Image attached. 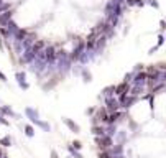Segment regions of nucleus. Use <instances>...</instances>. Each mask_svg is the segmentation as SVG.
I'll list each match as a JSON object with an SVG mask.
<instances>
[{"mask_svg":"<svg viewBox=\"0 0 166 158\" xmlns=\"http://www.w3.org/2000/svg\"><path fill=\"white\" fill-rule=\"evenodd\" d=\"M0 81H3V83H5V81H7V76H5V74H3V72H2V71H0Z\"/></svg>","mask_w":166,"mask_h":158,"instance_id":"37998d69","label":"nucleus"},{"mask_svg":"<svg viewBox=\"0 0 166 158\" xmlns=\"http://www.w3.org/2000/svg\"><path fill=\"white\" fill-rule=\"evenodd\" d=\"M145 89H147L145 86H132L130 87V96H137V97H138L141 92H145Z\"/></svg>","mask_w":166,"mask_h":158,"instance_id":"6ab92c4d","label":"nucleus"},{"mask_svg":"<svg viewBox=\"0 0 166 158\" xmlns=\"http://www.w3.org/2000/svg\"><path fill=\"white\" fill-rule=\"evenodd\" d=\"M164 40H166V35H164Z\"/></svg>","mask_w":166,"mask_h":158,"instance_id":"09e8293b","label":"nucleus"},{"mask_svg":"<svg viewBox=\"0 0 166 158\" xmlns=\"http://www.w3.org/2000/svg\"><path fill=\"white\" fill-rule=\"evenodd\" d=\"M137 100H138V97H137V96H130V94H128V97H127V100H125V102L122 104V107H125V109H130L132 105H133V104L137 102Z\"/></svg>","mask_w":166,"mask_h":158,"instance_id":"f3484780","label":"nucleus"},{"mask_svg":"<svg viewBox=\"0 0 166 158\" xmlns=\"http://www.w3.org/2000/svg\"><path fill=\"white\" fill-rule=\"evenodd\" d=\"M25 135L26 137H33L35 135V128L31 125H25Z\"/></svg>","mask_w":166,"mask_h":158,"instance_id":"cd10ccee","label":"nucleus"},{"mask_svg":"<svg viewBox=\"0 0 166 158\" xmlns=\"http://www.w3.org/2000/svg\"><path fill=\"white\" fill-rule=\"evenodd\" d=\"M36 56H38V54H36V53L30 48V50H25V51H23V54H22V61H23V63H26V64H31V63H33L35 59H36Z\"/></svg>","mask_w":166,"mask_h":158,"instance_id":"423d86ee","label":"nucleus"},{"mask_svg":"<svg viewBox=\"0 0 166 158\" xmlns=\"http://www.w3.org/2000/svg\"><path fill=\"white\" fill-rule=\"evenodd\" d=\"M117 124H114V125H105V133H107L109 137H112V139H114V137L117 135Z\"/></svg>","mask_w":166,"mask_h":158,"instance_id":"a211bd4d","label":"nucleus"},{"mask_svg":"<svg viewBox=\"0 0 166 158\" xmlns=\"http://www.w3.org/2000/svg\"><path fill=\"white\" fill-rule=\"evenodd\" d=\"M51 156H53V158H59V156H58V155H56V153H54V152H53V153H51Z\"/></svg>","mask_w":166,"mask_h":158,"instance_id":"a18cd8bd","label":"nucleus"},{"mask_svg":"<svg viewBox=\"0 0 166 158\" xmlns=\"http://www.w3.org/2000/svg\"><path fill=\"white\" fill-rule=\"evenodd\" d=\"M7 28H9V30H10V31H12V33H13V35H15V31H17V30H18V26H17V23H15V22H13V20H12V22L9 23V25H7Z\"/></svg>","mask_w":166,"mask_h":158,"instance_id":"c85d7f7f","label":"nucleus"},{"mask_svg":"<svg viewBox=\"0 0 166 158\" xmlns=\"http://www.w3.org/2000/svg\"><path fill=\"white\" fill-rule=\"evenodd\" d=\"M9 10H12V5H10V3H3V5L0 7V15L5 13V12H9Z\"/></svg>","mask_w":166,"mask_h":158,"instance_id":"7c9ffc66","label":"nucleus"},{"mask_svg":"<svg viewBox=\"0 0 166 158\" xmlns=\"http://www.w3.org/2000/svg\"><path fill=\"white\" fill-rule=\"evenodd\" d=\"M72 147H74L76 150H82V143H81L79 140H74L72 142Z\"/></svg>","mask_w":166,"mask_h":158,"instance_id":"473e14b6","label":"nucleus"},{"mask_svg":"<svg viewBox=\"0 0 166 158\" xmlns=\"http://www.w3.org/2000/svg\"><path fill=\"white\" fill-rule=\"evenodd\" d=\"M130 87H132V84L122 81L119 86H115V97H120V96H123V94H130Z\"/></svg>","mask_w":166,"mask_h":158,"instance_id":"39448f33","label":"nucleus"},{"mask_svg":"<svg viewBox=\"0 0 166 158\" xmlns=\"http://www.w3.org/2000/svg\"><path fill=\"white\" fill-rule=\"evenodd\" d=\"M143 69H145V68H143V64H137V66L133 68V72H135V74H137V72H141Z\"/></svg>","mask_w":166,"mask_h":158,"instance_id":"72a5a7b5","label":"nucleus"},{"mask_svg":"<svg viewBox=\"0 0 166 158\" xmlns=\"http://www.w3.org/2000/svg\"><path fill=\"white\" fill-rule=\"evenodd\" d=\"M99 158H114V156L109 155V152H100L99 153Z\"/></svg>","mask_w":166,"mask_h":158,"instance_id":"c9c22d12","label":"nucleus"},{"mask_svg":"<svg viewBox=\"0 0 166 158\" xmlns=\"http://www.w3.org/2000/svg\"><path fill=\"white\" fill-rule=\"evenodd\" d=\"M15 78H17V81H18V84H22V83H26V74L25 72H22V71H18L17 74H15Z\"/></svg>","mask_w":166,"mask_h":158,"instance_id":"a878e982","label":"nucleus"},{"mask_svg":"<svg viewBox=\"0 0 166 158\" xmlns=\"http://www.w3.org/2000/svg\"><path fill=\"white\" fill-rule=\"evenodd\" d=\"M163 43H166V40H164V35H160V36H158V44H156V46H161V44H163Z\"/></svg>","mask_w":166,"mask_h":158,"instance_id":"f704fd0d","label":"nucleus"},{"mask_svg":"<svg viewBox=\"0 0 166 158\" xmlns=\"http://www.w3.org/2000/svg\"><path fill=\"white\" fill-rule=\"evenodd\" d=\"M109 155L114 156V158H120V156H123V145H122V143H115L114 147L109 150Z\"/></svg>","mask_w":166,"mask_h":158,"instance_id":"0eeeda50","label":"nucleus"},{"mask_svg":"<svg viewBox=\"0 0 166 158\" xmlns=\"http://www.w3.org/2000/svg\"><path fill=\"white\" fill-rule=\"evenodd\" d=\"M67 152H69L74 158H84V156H82V153H81L79 150H76L74 147H72V145H67Z\"/></svg>","mask_w":166,"mask_h":158,"instance_id":"412c9836","label":"nucleus"},{"mask_svg":"<svg viewBox=\"0 0 166 158\" xmlns=\"http://www.w3.org/2000/svg\"><path fill=\"white\" fill-rule=\"evenodd\" d=\"M5 155H3V152H2V148H0V158H3Z\"/></svg>","mask_w":166,"mask_h":158,"instance_id":"49530a36","label":"nucleus"},{"mask_svg":"<svg viewBox=\"0 0 166 158\" xmlns=\"http://www.w3.org/2000/svg\"><path fill=\"white\" fill-rule=\"evenodd\" d=\"M81 76H82V79L86 81V83H91V79H92V74L91 72H89L86 68H82V69H81Z\"/></svg>","mask_w":166,"mask_h":158,"instance_id":"5701e85b","label":"nucleus"},{"mask_svg":"<svg viewBox=\"0 0 166 158\" xmlns=\"http://www.w3.org/2000/svg\"><path fill=\"white\" fill-rule=\"evenodd\" d=\"M105 102V109H107L109 114H114V112H119L120 111V102H119V97H109V99H104Z\"/></svg>","mask_w":166,"mask_h":158,"instance_id":"20e7f679","label":"nucleus"},{"mask_svg":"<svg viewBox=\"0 0 166 158\" xmlns=\"http://www.w3.org/2000/svg\"><path fill=\"white\" fill-rule=\"evenodd\" d=\"M145 3H147L145 0H135V5H137V7H143Z\"/></svg>","mask_w":166,"mask_h":158,"instance_id":"4c0bfd02","label":"nucleus"},{"mask_svg":"<svg viewBox=\"0 0 166 158\" xmlns=\"http://www.w3.org/2000/svg\"><path fill=\"white\" fill-rule=\"evenodd\" d=\"M102 97L109 99V97H115V86H109L102 91Z\"/></svg>","mask_w":166,"mask_h":158,"instance_id":"dca6fc26","label":"nucleus"},{"mask_svg":"<svg viewBox=\"0 0 166 158\" xmlns=\"http://www.w3.org/2000/svg\"><path fill=\"white\" fill-rule=\"evenodd\" d=\"M125 3H127L128 7H133L135 5V0H125Z\"/></svg>","mask_w":166,"mask_h":158,"instance_id":"79ce46f5","label":"nucleus"},{"mask_svg":"<svg viewBox=\"0 0 166 158\" xmlns=\"http://www.w3.org/2000/svg\"><path fill=\"white\" fill-rule=\"evenodd\" d=\"M117 142H119V143H122V145H125V142H127V133L125 132H117Z\"/></svg>","mask_w":166,"mask_h":158,"instance_id":"393cba45","label":"nucleus"},{"mask_svg":"<svg viewBox=\"0 0 166 158\" xmlns=\"http://www.w3.org/2000/svg\"><path fill=\"white\" fill-rule=\"evenodd\" d=\"M0 114H2V117H3V115H10V117H13V115H15V112L12 111L10 107H7V105H0Z\"/></svg>","mask_w":166,"mask_h":158,"instance_id":"aec40b11","label":"nucleus"},{"mask_svg":"<svg viewBox=\"0 0 166 158\" xmlns=\"http://www.w3.org/2000/svg\"><path fill=\"white\" fill-rule=\"evenodd\" d=\"M0 145H3V147H10V145H12V139L9 135L3 137V139H0Z\"/></svg>","mask_w":166,"mask_h":158,"instance_id":"bb28decb","label":"nucleus"},{"mask_svg":"<svg viewBox=\"0 0 166 158\" xmlns=\"http://www.w3.org/2000/svg\"><path fill=\"white\" fill-rule=\"evenodd\" d=\"M43 53H44V58H46L48 64H56V61H58V50L53 44H48Z\"/></svg>","mask_w":166,"mask_h":158,"instance_id":"7ed1b4c3","label":"nucleus"},{"mask_svg":"<svg viewBox=\"0 0 166 158\" xmlns=\"http://www.w3.org/2000/svg\"><path fill=\"white\" fill-rule=\"evenodd\" d=\"M25 114H26V117H28V119H30L35 125L38 124V120H40V114H38V111H36V109L26 107V109H25Z\"/></svg>","mask_w":166,"mask_h":158,"instance_id":"6e6552de","label":"nucleus"},{"mask_svg":"<svg viewBox=\"0 0 166 158\" xmlns=\"http://www.w3.org/2000/svg\"><path fill=\"white\" fill-rule=\"evenodd\" d=\"M95 112H97V111H95V107H89L87 111H86V114H87V115H94Z\"/></svg>","mask_w":166,"mask_h":158,"instance_id":"e433bc0d","label":"nucleus"},{"mask_svg":"<svg viewBox=\"0 0 166 158\" xmlns=\"http://www.w3.org/2000/svg\"><path fill=\"white\" fill-rule=\"evenodd\" d=\"M12 17H13V10H9V12H5V13L0 15V28L9 25V23L12 22Z\"/></svg>","mask_w":166,"mask_h":158,"instance_id":"9d476101","label":"nucleus"},{"mask_svg":"<svg viewBox=\"0 0 166 158\" xmlns=\"http://www.w3.org/2000/svg\"><path fill=\"white\" fill-rule=\"evenodd\" d=\"M105 22L109 23V25H112V26H117V23H119V17H115V15H107V18H105Z\"/></svg>","mask_w":166,"mask_h":158,"instance_id":"4be33fe9","label":"nucleus"},{"mask_svg":"<svg viewBox=\"0 0 166 158\" xmlns=\"http://www.w3.org/2000/svg\"><path fill=\"white\" fill-rule=\"evenodd\" d=\"M107 36L105 35H102L99 40L95 41V48H94V53H97V54H100V53L104 51V48H105V44H107Z\"/></svg>","mask_w":166,"mask_h":158,"instance_id":"1a4fd4ad","label":"nucleus"},{"mask_svg":"<svg viewBox=\"0 0 166 158\" xmlns=\"http://www.w3.org/2000/svg\"><path fill=\"white\" fill-rule=\"evenodd\" d=\"M36 125H40V127H41V128H44L46 132H50V130H51L50 124H48V122H43V120H38V124H36Z\"/></svg>","mask_w":166,"mask_h":158,"instance_id":"c756f323","label":"nucleus"},{"mask_svg":"<svg viewBox=\"0 0 166 158\" xmlns=\"http://www.w3.org/2000/svg\"><path fill=\"white\" fill-rule=\"evenodd\" d=\"M148 5H151L153 9H160V3H158V0H147Z\"/></svg>","mask_w":166,"mask_h":158,"instance_id":"2f4dec72","label":"nucleus"},{"mask_svg":"<svg viewBox=\"0 0 166 158\" xmlns=\"http://www.w3.org/2000/svg\"><path fill=\"white\" fill-rule=\"evenodd\" d=\"M20 87H22L23 91H26V89L30 87V84H28V83H22V84H20Z\"/></svg>","mask_w":166,"mask_h":158,"instance_id":"ea45409f","label":"nucleus"},{"mask_svg":"<svg viewBox=\"0 0 166 158\" xmlns=\"http://www.w3.org/2000/svg\"><path fill=\"white\" fill-rule=\"evenodd\" d=\"M0 124H3V125H9L10 122H9V120H7V119H3L2 115H0Z\"/></svg>","mask_w":166,"mask_h":158,"instance_id":"a19ab883","label":"nucleus"},{"mask_svg":"<svg viewBox=\"0 0 166 158\" xmlns=\"http://www.w3.org/2000/svg\"><path fill=\"white\" fill-rule=\"evenodd\" d=\"M91 132L94 133V137H104V135H107V133H105V125H92Z\"/></svg>","mask_w":166,"mask_h":158,"instance_id":"4468645a","label":"nucleus"},{"mask_svg":"<svg viewBox=\"0 0 166 158\" xmlns=\"http://www.w3.org/2000/svg\"><path fill=\"white\" fill-rule=\"evenodd\" d=\"M158 48H160V46H153V48H151V50H150V54H153V53H155V51L158 50Z\"/></svg>","mask_w":166,"mask_h":158,"instance_id":"c03bdc74","label":"nucleus"},{"mask_svg":"<svg viewBox=\"0 0 166 158\" xmlns=\"http://www.w3.org/2000/svg\"><path fill=\"white\" fill-rule=\"evenodd\" d=\"M28 35H30V31H28V30H25V28H18V30L15 31V35H13V38H15L13 41H23Z\"/></svg>","mask_w":166,"mask_h":158,"instance_id":"9b49d317","label":"nucleus"},{"mask_svg":"<svg viewBox=\"0 0 166 158\" xmlns=\"http://www.w3.org/2000/svg\"><path fill=\"white\" fill-rule=\"evenodd\" d=\"M0 35H2L3 38H10V36H13V33H12V31H10L7 26H2V28H0Z\"/></svg>","mask_w":166,"mask_h":158,"instance_id":"b1692460","label":"nucleus"},{"mask_svg":"<svg viewBox=\"0 0 166 158\" xmlns=\"http://www.w3.org/2000/svg\"><path fill=\"white\" fill-rule=\"evenodd\" d=\"M160 28H161V31L166 30V22H164V20H161V22H160Z\"/></svg>","mask_w":166,"mask_h":158,"instance_id":"58836bf2","label":"nucleus"},{"mask_svg":"<svg viewBox=\"0 0 166 158\" xmlns=\"http://www.w3.org/2000/svg\"><path fill=\"white\" fill-rule=\"evenodd\" d=\"M63 122H64V125H66V127H69V128H71V132H74V133H78V132H79V125L76 124L72 119H67V117H63Z\"/></svg>","mask_w":166,"mask_h":158,"instance_id":"f8f14e48","label":"nucleus"},{"mask_svg":"<svg viewBox=\"0 0 166 158\" xmlns=\"http://www.w3.org/2000/svg\"><path fill=\"white\" fill-rule=\"evenodd\" d=\"M120 119H123V112H114V114H109V122H107V125H114V124H117Z\"/></svg>","mask_w":166,"mask_h":158,"instance_id":"ddd939ff","label":"nucleus"},{"mask_svg":"<svg viewBox=\"0 0 166 158\" xmlns=\"http://www.w3.org/2000/svg\"><path fill=\"white\" fill-rule=\"evenodd\" d=\"M95 143L99 145V148L102 150V152H109L112 147H114V139L109 135H104V137H95Z\"/></svg>","mask_w":166,"mask_h":158,"instance_id":"f03ea898","label":"nucleus"},{"mask_svg":"<svg viewBox=\"0 0 166 158\" xmlns=\"http://www.w3.org/2000/svg\"><path fill=\"white\" fill-rule=\"evenodd\" d=\"M3 5V0H0V7H2Z\"/></svg>","mask_w":166,"mask_h":158,"instance_id":"de8ad7c7","label":"nucleus"},{"mask_svg":"<svg viewBox=\"0 0 166 158\" xmlns=\"http://www.w3.org/2000/svg\"><path fill=\"white\" fill-rule=\"evenodd\" d=\"M86 53V41L84 40H79L78 43H74V48H72V51L69 53V58H71V61L74 63V61H79L81 59V56Z\"/></svg>","mask_w":166,"mask_h":158,"instance_id":"f257e3e1","label":"nucleus"},{"mask_svg":"<svg viewBox=\"0 0 166 158\" xmlns=\"http://www.w3.org/2000/svg\"><path fill=\"white\" fill-rule=\"evenodd\" d=\"M44 48H46V43H44L43 40H36V41H35V44L31 46V50H33V51L36 53V54H38V53L44 51Z\"/></svg>","mask_w":166,"mask_h":158,"instance_id":"2eb2a0df","label":"nucleus"}]
</instances>
